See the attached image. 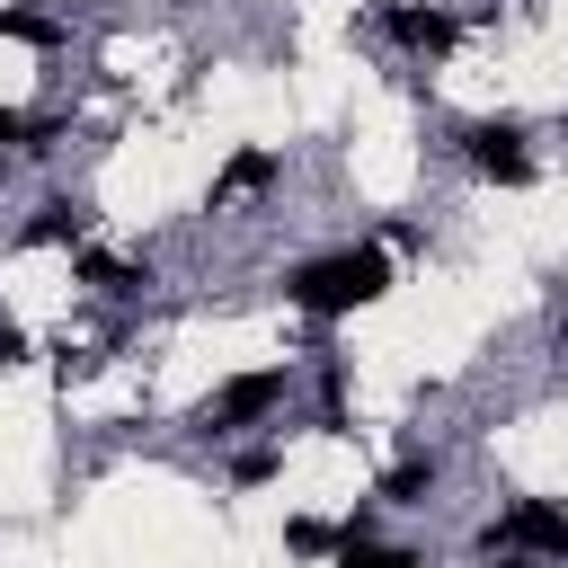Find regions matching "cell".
<instances>
[{
    "instance_id": "7c38bea8",
    "label": "cell",
    "mask_w": 568,
    "mask_h": 568,
    "mask_svg": "<svg viewBox=\"0 0 568 568\" xmlns=\"http://www.w3.org/2000/svg\"><path fill=\"white\" fill-rule=\"evenodd\" d=\"M231 470H240V488H257V479H275V453H266V444H257V453H240V462H231Z\"/></svg>"
},
{
    "instance_id": "6da1fadb",
    "label": "cell",
    "mask_w": 568,
    "mask_h": 568,
    "mask_svg": "<svg viewBox=\"0 0 568 568\" xmlns=\"http://www.w3.org/2000/svg\"><path fill=\"white\" fill-rule=\"evenodd\" d=\"M284 293H293L302 311L337 320V311H364V302H382V293H390V257H382V248H337V257L293 266V275H284Z\"/></svg>"
},
{
    "instance_id": "4fadbf2b",
    "label": "cell",
    "mask_w": 568,
    "mask_h": 568,
    "mask_svg": "<svg viewBox=\"0 0 568 568\" xmlns=\"http://www.w3.org/2000/svg\"><path fill=\"white\" fill-rule=\"evenodd\" d=\"M18 355H27V337H18V328H0V364H18Z\"/></svg>"
},
{
    "instance_id": "7a4b0ae2",
    "label": "cell",
    "mask_w": 568,
    "mask_h": 568,
    "mask_svg": "<svg viewBox=\"0 0 568 568\" xmlns=\"http://www.w3.org/2000/svg\"><path fill=\"white\" fill-rule=\"evenodd\" d=\"M462 142H470V169H479V178H497V186H524V178H532V151H524L515 124H470Z\"/></svg>"
},
{
    "instance_id": "9c48e42d",
    "label": "cell",
    "mask_w": 568,
    "mask_h": 568,
    "mask_svg": "<svg viewBox=\"0 0 568 568\" xmlns=\"http://www.w3.org/2000/svg\"><path fill=\"white\" fill-rule=\"evenodd\" d=\"M337 568H426L417 550H399V541H346V559Z\"/></svg>"
},
{
    "instance_id": "ba28073f",
    "label": "cell",
    "mask_w": 568,
    "mask_h": 568,
    "mask_svg": "<svg viewBox=\"0 0 568 568\" xmlns=\"http://www.w3.org/2000/svg\"><path fill=\"white\" fill-rule=\"evenodd\" d=\"M266 178H275V151H240V160L222 169V195H257Z\"/></svg>"
},
{
    "instance_id": "3957f363",
    "label": "cell",
    "mask_w": 568,
    "mask_h": 568,
    "mask_svg": "<svg viewBox=\"0 0 568 568\" xmlns=\"http://www.w3.org/2000/svg\"><path fill=\"white\" fill-rule=\"evenodd\" d=\"M488 541H506V550H550V559H568V506H541V497H524Z\"/></svg>"
},
{
    "instance_id": "5bb4252c",
    "label": "cell",
    "mask_w": 568,
    "mask_h": 568,
    "mask_svg": "<svg viewBox=\"0 0 568 568\" xmlns=\"http://www.w3.org/2000/svg\"><path fill=\"white\" fill-rule=\"evenodd\" d=\"M497 568H524V559H497Z\"/></svg>"
},
{
    "instance_id": "52a82bcc",
    "label": "cell",
    "mask_w": 568,
    "mask_h": 568,
    "mask_svg": "<svg viewBox=\"0 0 568 568\" xmlns=\"http://www.w3.org/2000/svg\"><path fill=\"white\" fill-rule=\"evenodd\" d=\"M27 240H36V248H53V240H80V204H62V195H53V204H36Z\"/></svg>"
},
{
    "instance_id": "8992f818",
    "label": "cell",
    "mask_w": 568,
    "mask_h": 568,
    "mask_svg": "<svg viewBox=\"0 0 568 568\" xmlns=\"http://www.w3.org/2000/svg\"><path fill=\"white\" fill-rule=\"evenodd\" d=\"M80 284H98V293H142V266H124V257H106V248H80Z\"/></svg>"
},
{
    "instance_id": "30bf717a",
    "label": "cell",
    "mask_w": 568,
    "mask_h": 568,
    "mask_svg": "<svg viewBox=\"0 0 568 568\" xmlns=\"http://www.w3.org/2000/svg\"><path fill=\"white\" fill-rule=\"evenodd\" d=\"M426 488H435V462H399V470L382 479V497H390V506H417Z\"/></svg>"
},
{
    "instance_id": "277c9868",
    "label": "cell",
    "mask_w": 568,
    "mask_h": 568,
    "mask_svg": "<svg viewBox=\"0 0 568 568\" xmlns=\"http://www.w3.org/2000/svg\"><path fill=\"white\" fill-rule=\"evenodd\" d=\"M275 399H284V373H231V382L213 390L204 426H248V417H266Z\"/></svg>"
},
{
    "instance_id": "8fae6325",
    "label": "cell",
    "mask_w": 568,
    "mask_h": 568,
    "mask_svg": "<svg viewBox=\"0 0 568 568\" xmlns=\"http://www.w3.org/2000/svg\"><path fill=\"white\" fill-rule=\"evenodd\" d=\"M284 541H293L302 559H320V550H346V532H328L320 515H293V524H284Z\"/></svg>"
},
{
    "instance_id": "5b68a950",
    "label": "cell",
    "mask_w": 568,
    "mask_h": 568,
    "mask_svg": "<svg viewBox=\"0 0 568 568\" xmlns=\"http://www.w3.org/2000/svg\"><path fill=\"white\" fill-rule=\"evenodd\" d=\"M390 27H399V44H417V53H444V44H453V36H462V27H453V18H444V9H399V18H390Z\"/></svg>"
}]
</instances>
